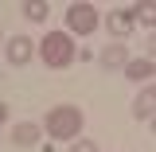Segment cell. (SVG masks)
Returning <instances> with one entry per match:
<instances>
[{"instance_id":"cell-3","label":"cell","mask_w":156,"mask_h":152,"mask_svg":"<svg viewBox=\"0 0 156 152\" xmlns=\"http://www.w3.org/2000/svg\"><path fill=\"white\" fill-rule=\"evenodd\" d=\"M101 16H98L94 4H86V0H74L70 8H66V35H94Z\"/></svg>"},{"instance_id":"cell-7","label":"cell","mask_w":156,"mask_h":152,"mask_svg":"<svg viewBox=\"0 0 156 152\" xmlns=\"http://www.w3.org/2000/svg\"><path fill=\"white\" fill-rule=\"evenodd\" d=\"M39 136H43V129H39L35 121H20L16 129H12V144L16 148H35Z\"/></svg>"},{"instance_id":"cell-6","label":"cell","mask_w":156,"mask_h":152,"mask_svg":"<svg viewBox=\"0 0 156 152\" xmlns=\"http://www.w3.org/2000/svg\"><path fill=\"white\" fill-rule=\"evenodd\" d=\"M105 27H109V35H117V39L133 35V16H129V8H109Z\"/></svg>"},{"instance_id":"cell-14","label":"cell","mask_w":156,"mask_h":152,"mask_svg":"<svg viewBox=\"0 0 156 152\" xmlns=\"http://www.w3.org/2000/svg\"><path fill=\"white\" fill-rule=\"evenodd\" d=\"M0 51H4V35H0Z\"/></svg>"},{"instance_id":"cell-5","label":"cell","mask_w":156,"mask_h":152,"mask_svg":"<svg viewBox=\"0 0 156 152\" xmlns=\"http://www.w3.org/2000/svg\"><path fill=\"white\" fill-rule=\"evenodd\" d=\"M152 74H156V62H152V55H144V58H129L125 62V78L129 82H144V86H152Z\"/></svg>"},{"instance_id":"cell-11","label":"cell","mask_w":156,"mask_h":152,"mask_svg":"<svg viewBox=\"0 0 156 152\" xmlns=\"http://www.w3.org/2000/svg\"><path fill=\"white\" fill-rule=\"evenodd\" d=\"M23 16L31 19V23H47V16H51V8H47L43 0H27V4H23Z\"/></svg>"},{"instance_id":"cell-13","label":"cell","mask_w":156,"mask_h":152,"mask_svg":"<svg viewBox=\"0 0 156 152\" xmlns=\"http://www.w3.org/2000/svg\"><path fill=\"white\" fill-rule=\"evenodd\" d=\"M8 121V101H0V125Z\"/></svg>"},{"instance_id":"cell-4","label":"cell","mask_w":156,"mask_h":152,"mask_svg":"<svg viewBox=\"0 0 156 152\" xmlns=\"http://www.w3.org/2000/svg\"><path fill=\"white\" fill-rule=\"evenodd\" d=\"M4 58H8V66H27L31 58H35V39L16 31V35L4 39Z\"/></svg>"},{"instance_id":"cell-2","label":"cell","mask_w":156,"mask_h":152,"mask_svg":"<svg viewBox=\"0 0 156 152\" xmlns=\"http://www.w3.org/2000/svg\"><path fill=\"white\" fill-rule=\"evenodd\" d=\"M74 55H78V47H74V39L66 35V31H47V35L39 39V58L51 70H66L74 62Z\"/></svg>"},{"instance_id":"cell-12","label":"cell","mask_w":156,"mask_h":152,"mask_svg":"<svg viewBox=\"0 0 156 152\" xmlns=\"http://www.w3.org/2000/svg\"><path fill=\"white\" fill-rule=\"evenodd\" d=\"M70 152H98V144L90 136H78V140H70Z\"/></svg>"},{"instance_id":"cell-1","label":"cell","mask_w":156,"mask_h":152,"mask_svg":"<svg viewBox=\"0 0 156 152\" xmlns=\"http://www.w3.org/2000/svg\"><path fill=\"white\" fill-rule=\"evenodd\" d=\"M39 129L51 136V140L70 144V140H78V136H82V129H86V113H82L78 105H55Z\"/></svg>"},{"instance_id":"cell-8","label":"cell","mask_w":156,"mask_h":152,"mask_svg":"<svg viewBox=\"0 0 156 152\" xmlns=\"http://www.w3.org/2000/svg\"><path fill=\"white\" fill-rule=\"evenodd\" d=\"M152 113H156V90L144 86V90L136 94V101H133V117L136 121H152Z\"/></svg>"},{"instance_id":"cell-9","label":"cell","mask_w":156,"mask_h":152,"mask_svg":"<svg viewBox=\"0 0 156 152\" xmlns=\"http://www.w3.org/2000/svg\"><path fill=\"white\" fill-rule=\"evenodd\" d=\"M98 62H101L105 70H125V62H129V55H125V43H109V47L98 55Z\"/></svg>"},{"instance_id":"cell-10","label":"cell","mask_w":156,"mask_h":152,"mask_svg":"<svg viewBox=\"0 0 156 152\" xmlns=\"http://www.w3.org/2000/svg\"><path fill=\"white\" fill-rule=\"evenodd\" d=\"M129 16H133V23L140 19L144 27H152V23H156V4H152V0H144V4H136V8H129Z\"/></svg>"}]
</instances>
